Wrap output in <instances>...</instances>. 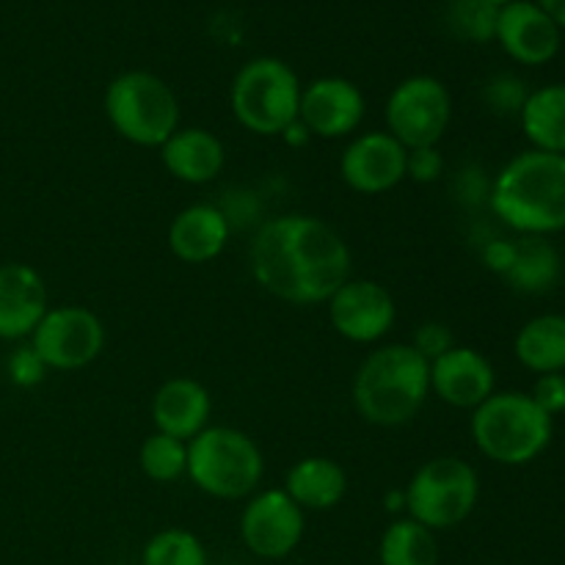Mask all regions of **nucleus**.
<instances>
[{"mask_svg": "<svg viewBox=\"0 0 565 565\" xmlns=\"http://www.w3.org/2000/svg\"><path fill=\"white\" fill-rule=\"evenodd\" d=\"M248 265L265 292L296 307H312L329 301L351 279V248L318 215L287 213L259 224Z\"/></svg>", "mask_w": 565, "mask_h": 565, "instance_id": "obj_1", "label": "nucleus"}, {"mask_svg": "<svg viewBox=\"0 0 565 565\" xmlns=\"http://www.w3.org/2000/svg\"><path fill=\"white\" fill-rule=\"evenodd\" d=\"M502 224L522 235L544 237L565 230V154L533 149L497 174L489 193Z\"/></svg>", "mask_w": 565, "mask_h": 565, "instance_id": "obj_2", "label": "nucleus"}, {"mask_svg": "<svg viewBox=\"0 0 565 565\" xmlns=\"http://www.w3.org/2000/svg\"><path fill=\"white\" fill-rule=\"evenodd\" d=\"M430 397V362L412 342H392L370 353L353 379L359 417L379 428H401L423 412Z\"/></svg>", "mask_w": 565, "mask_h": 565, "instance_id": "obj_3", "label": "nucleus"}, {"mask_svg": "<svg viewBox=\"0 0 565 565\" xmlns=\"http://www.w3.org/2000/svg\"><path fill=\"white\" fill-rule=\"evenodd\" d=\"M475 447L502 467L535 461L552 441V417L524 392H494L472 412Z\"/></svg>", "mask_w": 565, "mask_h": 565, "instance_id": "obj_4", "label": "nucleus"}, {"mask_svg": "<svg viewBox=\"0 0 565 565\" xmlns=\"http://www.w3.org/2000/svg\"><path fill=\"white\" fill-rule=\"evenodd\" d=\"M265 458L257 441L237 428L207 425L188 441V475L215 500H243L263 483Z\"/></svg>", "mask_w": 565, "mask_h": 565, "instance_id": "obj_5", "label": "nucleus"}, {"mask_svg": "<svg viewBox=\"0 0 565 565\" xmlns=\"http://www.w3.org/2000/svg\"><path fill=\"white\" fill-rule=\"evenodd\" d=\"M105 116L125 141L160 149L180 130V99L163 77L143 70L116 75L105 88Z\"/></svg>", "mask_w": 565, "mask_h": 565, "instance_id": "obj_6", "label": "nucleus"}, {"mask_svg": "<svg viewBox=\"0 0 565 565\" xmlns=\"http://www.w3.org/2000/svg\"><path fill=\"white\" fill-rule=\"evenodd\" d=\"M301 81L296 70L281 58L259 55L237 70L230 88L235 119L257 136H281L301 108Z\"/></svg>", "mask_w": 565, "mask_h": 565, "instance_id": "obj_7", "label": "nucleus"}, {"mask_svg": "<svg viewBox=\"0 0 565 565\" xmlns=\"http://www.w3.org/2000/svg\"><path fill=\"white\" fill-rule=\"evenodd\" d=\"M406 494V513L434 533L452 530L472 516L480 500L478 469L456 456L425 461L412 475Z\"/></svg>", "mask_w": 565, "mask_h": 565, "instance_id": "obj_8", "label": "nucleus"}, {"mask_svg": "<svg viewBox=\"0 0 565 565\" xmlns=\"http://www.w3.org/2000/svg\"><path fill=\"white\" fill-rule=\"evenodd\" d=\"M386 132L406 149L439 147L452 121V97L434 75H412L392 88L384 108Z\"/></svg>", "mask_w": 565, "mask_h": 565, "instance_id": "obj_9", "label": "nucleus"}, {"mask_svg": "<svg viewBox=\"0 0 565 565\" xmlns=\"http://www.w3.org/2000/svg\"><path fill=\"white\" fill-rule=\"evenodd\" d=\"M31 348L47 370L75 373L97 362L105 351V323L86 307H53L33 329Z\"/></svg>", "mask_w": 565, "mask_h": 565, "instance_id": "obj_10", "label": "nucleus"}, {"mask_svg": "<svg viewBox=\"0 0 565 565\" xmlns=\"http://www.w3.org/2000/svg\"><path fill=\"white\" fill-rule=\"evenodd\" d=\"M303 533H307V511H301L285 489L259 491L241 513L243 544L263 561H285L301 546Z\"/></svg>", "mask_w": 565, "mask_h": 565, "instance_id": "obj_11", "label": "nucleus"}, {"mask_svg": "<svg viewBox=\"0 0 565 565\" xmlns=\"http://www.w3.org/2000/svg\"><path fill=\"white\" fill-rule=\"evenodd\" d=\"M337 334L356 345H370L390 334L397 320V303L381 281L348 279L326 301Z\"/></svg>", "mask_w": 565, "mask_h": 565, "instance_id": "obj_12", "label": "nucleus"}, {"mask_svg": "<svg viewBox=\"0 0 565 565\" xmlns=\"http://www.w3.org/2000/svg\"><path fill=\"white\" fill-rule=\"evenodd\" d=\"M408 149L386 130L353 138L340 154V177L351 191L379 196L406 180Z\"/></svg>", "mask_w": 565, "mask_h": 565, "instance_id": "obj_13", "label": "nucleus"}, {"mask_svg": "<svg viewBox=\"0 0 565 565\" xmlns=\"http://www.w3.org/2000/svg\"><path fill=\"white\" fill-rule=\"evenodd\" d=\"M367 103L362 88L348 77H318L307 83L301 92V108L298 121L309 130L312 138H348L362 127Z\"/></svg>", "mask_w": 565, "mask_h": 565, "instance_id": "obj_14", "label": "nucleus"}, {"mask_svg": "<svg viewBox=\"0 0 565 565\" xmlns=\"http://www.w3.org/2000/svg\"><path fill=\"white\" fill-rule=\"evenodd\" d=\"M494 39L524 66L550 64L561 50V28L535 0H513L500 9Z\"/></svg>", "mask_w": 565, "mask_h": 565, "instance_id": "obj_15", "label": "nucleus"}, {"mask_svg": "<svg viewBox=\"0 0 565 565\" xmlns=\"http://www.w3.org/2000/svg\"><path fill=\"white\" fill-rule=\"evenodd\" d=\"M497 375L489 359L467 345H456L430 362V395L452 408H475L494 395Z\"/></svg>", "mask_w": 565, "mask_h": 565, "instance_id": "obj_16", "label": "nucleus"}, {"mask_svg": "<svg viewBox=\"0 0 565 565\" xmlns=\"http://www.w3.org/2000/svg\"><path fill=\"white\" fill-rule=\"evenodd\" d=\"M47 287L33 265H0V340H31L33 329L47 315Z\"/></svg>", "mask_w": 565, "mask_h": 565, "instance_id": "obj_17", "label": "nucleus"}, {"mask_svg": "<svg viewBox=\"0 0 565 565\" xmlns=\"http://www.w3.org/2000/svg\"><path fill=\"white\" fill-rule=\"evenodd\" d=\"M149 412H152L154 430L191 441L210 425L213 397H210L207 386L180 375V379H169L158 386Z\"/></svg>", "mask_w": 565, "mask_h": 565, "instance_id": "obj_18", "label": "nucleus"}, {"mask_svg": "<svg viewBox=\"0 0 565 565\" xmlns=\"http://www.w3.org/2000/svg\"><path fill=\"white\" fill-rule=\"evenodd\" d=\"M230 215L215 204H191L171 218L169 248L180 263L204 265L224 254L230 243Z\"/></svg>", "mask_w": 565, "mask_h": 565, "instance_id": "obj_19", "label": "nucleus"}, {"mask_svg": "<svg viewBox=\"0 0 565 565\" xmlns=\"http://www.w3.org/2000/svg\"><path fill=\"white\" fill-rule=\"evenodd\" d=\"M163 169L185 185H207L224 171L226 149L215 132L204 127H180L160 147Z\"/></svg>", "mask_w": 565, "mask_h": 565, "instance_id": "obj_20", "label": "nucleus"}, {"mask_svg": "<svg viewBox=\"0 0 565 565\" xmlns=\"http://www.w3.org/2000/svg\"><path fill=\"white\" fill-rule=\"evenodd\" d=\"M285 491L301 511H331L345 500L348 472L334 458H301L287 472Z\"/></svg>", "mask_w": 565, "mask_h": 565, "instance_id": "obj_21", "label": "nucleus"}, {"mask_svg": "<svg viewBox=\"0 0 565 565\" xmlns=\"http://www.w3.org/2000/svg\"><path fill=\"white\" fill-rule=\"evenodd\" d=\"M524 136L535 149L552 154H565V83L530 92L522 108Z\"/></svg>", "mask_w": 565, "mask_h": 565, "instance_id": "obj_22", "label": "nucleus"}, {"mask_svg": "<svg viewBox=\"0 0 565 565\" xmlns=\"http://www.w3.org/2000/svg\"><path fill=\"white\" fill-rule=\"evenodd\" d=\"M516 359L533 373H563L565 370V318L541 315L522 326L513 342Z\"/></svg>", "mask_w": 565, "mask_h": 565, "instance_id": "obj_23", "label": "nucleus"}, {"mask_svg": "<svg viewBox=\"0 0 565 565\" xmlns=\"http://www.w3.org/2000/svg\"><path fill=\"white\" fill-rule=\"evenodd\" d=\"M557 276H561V257L552 248V243H546L544 237L524 235L522 241H516V257H513V265L502 279L513 290L539 296V292L552 290Z\"/></svg>", "mask_w": 565, "mask_h": 565, "instance_id": "obj_24", "label": "nucleus"}, {"mask_svg": "<svg viewBox=\"0 0 565 565\" xmlns=\"http://www.w3.org/2000/svg\"><path fill=\"white\" fill-rule=\"evenodd\" d=\"M379 565H439L436 533L412 516L395 519L381 535Z\"/></svg>", "mask_w": 565, "mask_h": 565, "instance_id": "obj_25", "label": "nucleus"}, {"mask_svg": "<svg viewBox=\"0 0 565 565\" xmlns=\"http://www.w3.org/2000/svg\"><path fill=\"white\" fill-rule=\"evenodd\" d=\"M138 467L154 483H174L188 475V441L169 434H149L138 447Z\"/></svg>", "mask_w": 565, "mask_h": 565, "instance_id": "obj_26", "label": "nucleus"}, {"mask_svg": "<svg viewBox=\"0 0 565 565\" xmlns=\"http://www.w3.org/2000/svg\"><path fill=\"white\" fill-rule=\"evenodd\" d=\"M141 565H210V557L196 533L185 527H166L143 544Z\"/></svg>", "mask_w": 565, "mask_h": 565, "instance_id": "obj_27", "label": "nucleus"}, {"mask_svg": "<svg viewBox=\"0 0 565 565\" xmlns=\"http://www.w3.org/2000/svg\"><path fill=\"white\" fill-rule=\"evenodd\" d=\"M497 17H500V9L486 0H452L447 9V25L456 36L483 44L494 39Z\"/></svg>", "mask_w": 565, "mask_h": 565, "instance_id": "obj_28", "label": "nucleus"}, {"mask_svg": "<svg viewBox=\"0 0 565 565\" xmlns=\"http://www.w3.org/2000/svg\"><path fill=\"white\" fill-rule=\"evenodd\" d=\"M527 97L530 92L524 88V83L513 75H497L494 81H489V86H486V103H489L491 110H497V114H522Z\"/></svg>", "mask_w": 565, "mask_h": 565, "instance_id": "obj_29", "label": "nucleus"}, {"mask_svg": "<svg viewBox=\"0 0 565 565\" xmlns=\"http://www.w3.org/2000/svg\"><path fill=\"white\" fill-rule=\"evenodd\" d=\"M6 373H9L14 386L31 390V386L42 384L44 375H47V367H44V362L36 356L31 342H28V345H20L17 351H11L9 362H6Z\"/></svg>", "mask_w": 565, "mask_h": 565, "instance_id": "obj_30", "label": "nucleus"}, {"mask_svg": "<svg viewBox=\"0 0 565 565\" xmlns=\"http://www.w3.org/2000/svg\"><path fill=\"white\" fill-rule=\"evenodd\" d=\"M412 348L419 353V356L428 359V362H436V359L445 356L447 351L456 348V337H452L450 326L447 323L428 320V323H423L417 331H414Z\"/></svg>", "mask_w": 565, "mask_h": 565, "instance_id": "obj_31", "label": "nucleus"}, {"mask_svg": "<svg viewBox=\"0 0 565 565\" xmlns=\"http://www.w3.org/2000/svg\"><path fill=\"white\" fill-rule=\"evenodd\" d=\"M445 174V158H441L439 147H419L408 149L406 158V177H412L419 185H430Z\"/></svg>", "mask_w": 565, "mask_h": 565, "instance_id": "obj_32", "label": "nucleus"}, {"mask_svg": "<svg viewBox=\"0 0 565 565\" xmlns=\"http://www.w3.org/2000/svg\"><path fill=\"white\" fill-rule=\"evenodd\" d=\"M530 397L539 403L541 412H546L552 419H555L557 414L565 412V375L563 373L539 375V381H535L533 386V395Z\"/></svg>", "mask_w": 565, "mask_h": 565, "instance_id": "obj_33", "label": "nucleus"}, {"mask_svg": "<svg viewBox=\"0 0 565 565\" xmlns=\"http://www.w3.org/2000/svg\"><path fill=\"white\" fill-rule=\"evenodd\" d=\"M513 257H516V243L511 241H491L483 246L486 268L500 276L508 274V268L513 265Z\"/></svg>", "mask_w": 565, "mask_h": 565, "instance_id": "obj_34", "label": "nucleus"}, {"mask_svg": "<svg viewBox=\"0 0 565 565\" xmlns=\"http://www.w3.org/2000/svg\"><path fill=\"white\" fill-rule=\"evenodd\" d=\"M281 138H285L287 147H303V143H309V130L301 125V121H292L290 127H287L285 132H281Z\"/></svg>", "mask_w": 565, "mask_h": 565, "instance_id": "obj_35", "label": "nucleus"}, {"mask_svg": "<svg viewBox=\"0 0 565 565\" xmlns=\"http://www.w3.org/2000/svg\"><path fill=\"white\" fill-rule=\"evenodd\" d=\"M535 3L555 20L557 28H565V0H535Z\"/></svg>", "mask_w": 565, "mask_h": 565, "instance_id": "obj_36", "label": "nucleus"}, {"mask_svg": "<svg viewBox=\"0 0 565 565\" xmlns=\"http://www.w3.org/2000/svg\"><path fill=\"white\" fill-rule=\"evenodd\" d=\"M489 6H494V9H505V6H511L513 0H486Z\"/></svg>", "mask_w": 565, "mask_h": 565, "instance_id": "obj_37", "label": "nucleus"}]
</instances>
